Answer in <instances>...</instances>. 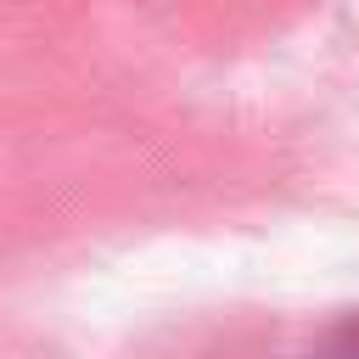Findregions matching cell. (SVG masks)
<instances>
[{
    "label": "cell",
    "mask_w": 359,
    "mask_h": 359,
    "mask_svg": "<svg viewBox=\"0 0 359 359\" xmlns=\"http://www.w3.org/2000/svg\"><path fill=\"white\" fill-rule=\"evenodd\" d=\"M320 359H359V314L325 331V342H320Z\"/></svg>",
    "instance_id": "6da1fadb"
}]
</instances>
